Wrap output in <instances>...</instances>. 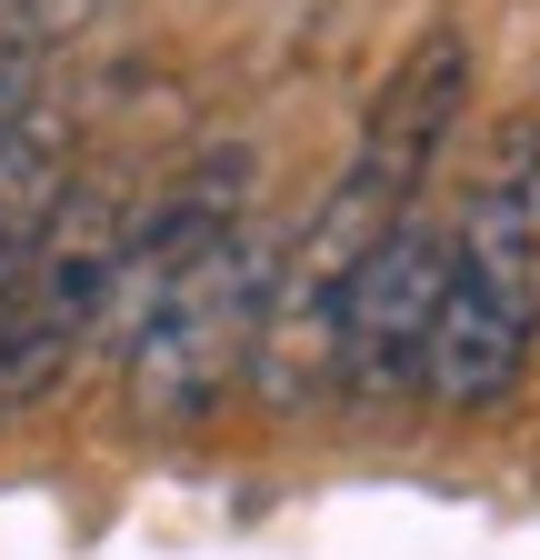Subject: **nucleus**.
Returning a JSON list of instances; mask_svg holds the SVG:
<instances>
[{"mask_svg":"<svg viewBox=\"0 0 540 560\" xmlns=\"http://www.w3.org/2000/svg\"><path fill=\"white\" fill-rule=\"evenodd\" d=\"M110 301H120V210L101 190H60L40 241L0 270V420L71 381Z\"/></svg>","mask_w":540,"mask_h":560,"instance_id":"obj_3","label":"nucleus"},{"mask_svg":"<svg viewBox=\"0 0 540 560\" xmlns=\"http://www.w3.org/2000/svg\"><path fill=\"white\" fill-rule=\"evenodd\" d=\"M421 200V180H400L390 161L351 151L341 180L320 190V210L301 221L291 250H270V280H260V320H250V390L270 410H310L330 390V361H341V291H351V270L371 260V241L400 221V210Z\"/></svg>","mask_w":540,"mask_h":560,"instance_id":"obj_2","label":"nucleus"},{"mask_svg":"<svg viewBox=\"0 0 540 560\" xmlns=\"http://www.w3.org/2000/svg\"><path fill=\"white\" fill-rule=\"evenodd\" d=\"M470 81H481V60H470V31H450V21H441V31H421L411 50L390 60V81L371 91L351 151L390 161L400 180H431V161L450 151V130H460V110H470Z\"/></svg>","mask_w":540,"mask_h":560,"instance_id":"obj_6","label":"nucleus"},{"mask_svg":"<svg viewBox=\"0 0 540 560\" xmlns=\"http://www.w3.org/2000/svg\"><path fill=\"white\" fill-rule=\"evenodd\" d=\"M450 270H470V280H491V291L540 311V120L501 130V151H491L481 190H470L460 231H450Z\"/></svg>","mask_w":540,"mask_h":560,"instance_id":"obj_7","label":"nucleus"},{"mask_svg":"<svg viewBox=\"0 0 540 560\" xmlns=\"http://www.w3.org/2000/svg\"><path fill=\"white\" fill-rule=\"evenodd\" d=\"M60 190H71V120H60L50 91H40L21 110H0V270L40 241Z\"/></svg>","mask_w":540,"mask_h":560,"instance_id":"obj_8","label":"nucleus"},{"mask_svg":"<svg viewBox=\"0 0 540 560\" xmlns=\"http://www.w3.org/2000/svg\"><path fill=\"white\" fill-rule=\"evenodd\" d=\"M260 280L270 241L250 231V151L190 161L141 210V231H120V291H130L120 390L141 431H190L221 410V390L250 361Z\"/></svg>","mask_w":540,"mask_h":560,"instance_id":"obj_1","label":"nucleus"},{"mask_svg":"<svg viewBox=\"0 0 540 560\" xmlns=\"http://www.w3.org/2000/svg\"><path fill=\"white\" fill-rule=\"evenodd\" d=\"M441 270H450V231L421 221V200L400 210V221L371 241V260L351 270V291H341V361H330V381H341L361 410L421 390V340H431V311H441Z\"/></svg>","mask_w":540,"mask_h":560,"instance_id":"obj_4","label":"nucleus"},{"mask_svg":"<svg viewBox=\"0 0 540 560\" xmlns=\"http://www.w3.org/2000/svg\"><path fill=\"white\" fill-rule=\"evenodd\" d=\"M530 340H540V311L491 291L470 270H441V311H431V340H421V390L441 410H491L520 390L530 371Z\"/></svg>","mask_w":540,"mask_h":560,"instance_id":"obj_5","label":"nucleus"},{"mask_svg":"<svg viewBox=\"0 0 540 560\" xmlns=\"http://www.w3.org/2000/svg\"><path fill=\"white\" fill-rule=\"evenodd\" d=\"M101 0H0V110H21L50 91V60Z\"/></svg>","mask_w":540,"mask_h":560,"instance_id":"obj_9","label":"nucleus"}]
</instances>
